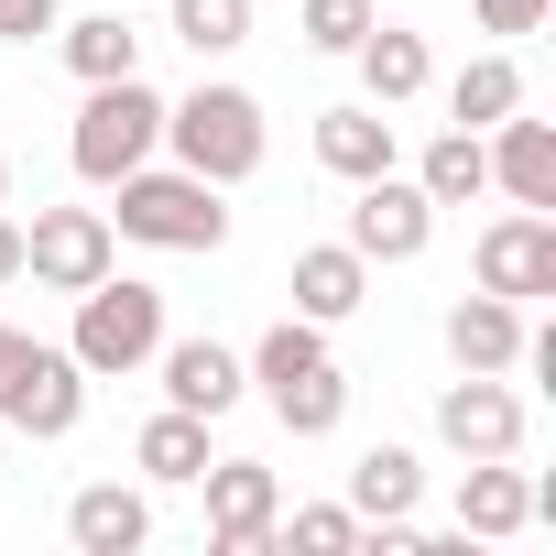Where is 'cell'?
I'll list each match as a JSON object with an SVG mask.
<instances>
[{"instance_id": "1", "label": "cell", "mask_w": 556, "mask_h": 556, "mask_svg": "<svg viewBox=\"0 0 556 556\" xmlns=\"http://www.w3.org/2000/svg\"><path fill=\"white\" fill-rule=\"evenodd\" d=\"M240 371H251V393L273 404V426H285V437H339L350 371H339V350H328L317 317H273V328L240 350Z\"/></svg>"}, {"instance_id": "2", "label": "cell", "mask_w": 556, "mask_h": 556, "mask_svg": "<svg viewBox=\"0 0 556 556\" xmlns=\"http://www.w3.org/2000/svg\"><path fill=\"white\" fill-rule=\"evenodd\" d=\"M164 153H175L186 175H207V186H251V175H262V153H273L262 99H251V88H229V77H207V88L164 99Z\"/></svg>"}, {"instance_id": "3", "label": "cell", "mask_w": 556, "mask_h": 556, "mask_svg": "<svg viewBox=\"0 0 556 556\" xmlns=\"http://www.w3.org/2000/svg\"><path fill=\"white\" fill-rule=\"evenodd\" d=\"M66 350H77V371L88 382H131V371H153V350H164V285H142V273H99V285L77 295V328H66Z\"/></svg>"}, {"instance_id": "4", "label": "cell", "mask_w": 556, "mask_h": 556, "mask_svg": "<svg viewBox=\"0 0 556 556\" xmlns=\"http://www.w3.org/2000/svg\"><path fill=\"white\" fill-rule=\"evenodd\" d=\"M110 197H121L110 229L142 240V251H218V240H229V207H218L229 186H207V175H186V164H131Z\"/></svg>"}, {"instance_id": "5", "label": "cell", "mask_w": 556, "mask_h": 556, "mask_svg": "<svg viewBox=\"0 0 556 556\" xmlns=\"http://www.w3.org/2000/svg\"><path fill=\"white\" fill-rule=\"evenodd\" d=\"M153 153H164V88H142V77H99L88 110H77V131H66L77 186H121V175L153 164Z\"/></svg>"}, {"instance_id": "6", "label": "cell", "mask_w": 556, "mask_h": 556, "mask_svg": "<svg viewBox=\"0 0 556 556\" xmlns=\"http://www.w3.org/2000/svg\"><path fill=\"white\" fill-rule=\"evenodd\" d=\"M110 262H121L110 207H34V229H23V285H45V295H88Z\"/></svg>"}, {"instance_id": "7", "label": "cell", "mask_w": 556, "mask_h": 556, "mask_svg": "<svg viewBox=\"0 0 556 556\" xmlns=\"http://www.w3.org/2000/svg\"><path fill=\"white\" fill-rule=\"evenodd\" d=\"M197 491H207V556H262V545H273L285 480H273L262 458H207V469H197Z\"/></svg>"}, {"instance_id": "8", "label": "cell", "mask_w": 556, "mask_h": 556, "mask_svg": "<svg viewBox=\"0 0 556 556\" xmlns=\"http://www.w3.org/2000/svg\"><path fill=\"white\" fill-rule=\"evenodd\" d=\"M426 240H437V197L404 164L371 175V186H350V251L361 262H426Z\"/></svg>"}, {"instance_id": "9", "label": "cell", "mask_w": 556, "mask_h": 556, "mask_svg": "<svg viewBox=\"0 0 556 556\" xmlns=\"http://www.w3.org/2000/svg\"><path fill=\"white\" fill-rule=\"evenodd\" d=\"M437 437H447V458H523V393H513V371H458L437 393Z\"/></svg>"}, {"instance_id": "10", "label": "cell", "mask_w": 556, "mask_h": 556, "mask_svg": "<svg viewBox=\"0 0 556 556\" xmlns=\"http://www.w3.org/2000/svg\"><path fill=\"white\" fill-rule=\"evenodd\" d=\"M469 273L491 295H513V306H534V295H556V207H502L491 229H480V251H469Z\"/></svg>"}, {"instance_id": "11", "label": "cell", "mask_w": 556, "mask_h": 556, "mask_svg": "<svg viewBox=\"0 0 556 556\" xmlns=\"http://www.w3.org/2000/svg\"><path fill=\"white\" fill-rule=\"evenodd\" d=\"M77 415H88V371H77V350L23 339L12 382H0V426H23V437H77Z\"/></svg>"}, {"instance_id": "12", "label": "cell", "mask_w": 556, "mask_h": 556, "mask_svg": "<svg viewBox=\"0 0 556 556\" xmlns=\"http://www.w3.org/2000/svg\"><path fill=\"white\" fill-rule=\"evenodd\" d=\"M153 371H164V404H186V415H207V426L251 393V371H240V350H229V339H175V328H164Z\"/></svg>"}, {"instance_id": "13", "label": "cell", "mask_w": 556, "mask_h": 556, "mask_svg": "<svg viewBox=\"0 0 556 556\" xmlns=\"http://www.w3.org/2000/svg\"><path fill=\"white\" fill-rule=\"evenodd\" d=\"M317 164H328L339 186H371V175H393V164H404V142H393V110H371V99H339V110H317Z\"/></svg>"}, {"instance_id": "14", "label": "cell", "mask_w": 556, "mask_h": 556, "mask_svg": "<svg viewBox=\"0 0 556 556\" xmlns=\"http://www.w3.org/2000/svg\"><path fill=\"white\" fill-rule=\"evenodd\" d=\"M480 153H491V186H502L513 207H556V121L502 110V121L480 131Z\"/></svg>"}, {"instance_id": "15", "label": "cell", "mask_w": 556, "mask_h": 556, "mask_svg": "<svg viewBox=\"0 0 556 556\" xmlns=\"http://www.w3.org/2000/svg\"><path fill=\"white\" fill-rule=\"evenodd\" d=\"M285 295H295V317L339 328V317H361V306H371V262H361L350 240H306V251H295V273H285Z\"/></svg>"}, {"instance_id": "16", "label": "cell", "mask_w": 556, "mask_h": 556, "mask_svg": "<svg viewBox=\"0 0 556 556\" xmlns=\"http://www.w3.org/2000/svg\"><path fill=\"white\" fill-rule=\"evenodd\" d=\"M523 339H534V328H523V306H513V295H491V285L447 306V361H458V371H523Z\"/></svg>"}, {"instance_id": "17", "label": "cell", "mask_w": 556, "mask_h": 556, "mask_svg": "<svg viewBox=\"0 0 556 556\" xmlns=\"http://www.w3.org/2000/svg\"><path fill=\"white\" fill-rule=\"evenodd\" d=\"M66 545H77V556H142V545H153V502H142L131 480H88V491L66 502Z\"/></svg>"}, {"instance_id": "18", "label": "cell", "mask_w": 556, "mask_h": 556, "mask_svg": "<svg viewBox=\"0 0 556 556\" xmlns=\"http://www.w3.org/2000/svg\"><path fill=\"white\" fill-rule=\"evenodd\" d=\"M350 66H361V99H371V110H404V99L437 88V55H426V34H404V23H371V34L350 45Z\"/></svg>"}, {"instance_id": "19", "label": "cell", "mask_w": 556, "mask_h": 556, "mask_svg": "<svg viewBox=\"0 0 556 556\" xmlns=\"http://www.w3.org/2000/svg\"><path fill=\"white\" fill-rule=\"evenodd\" d=\"M523 523H534V480H523L513 458H469V469H458V534L502 545V534H523Z\"/></svg>"}, {"instance_id": "20", "label": "cell", "mask_w": 556, "mask_h": 556, "mask_svg": "<svg viewBox=\"0 0 556 556\" xmlns=\"http://www.w3.org/2000/svg\"><path fill=\"white\" fill-rule=\"evenodd\" d=\"M55 55H66V77H77V88H99V77H142L131 0H110V12H88V23H55Z\"/></svg>"}, {"instance_id": "21", "label": "cell", "mask_w": 556, "mask_h": 556, "mask_svg": "<svg viewBox=\"0 0 556 556\" xmlns=\"http://www.w3.org/2000/svg\"><path fill=\"white\" fill-rule=\"evenodd\" d=\"M415 502H426V458H415V447H361V469H350V513H361V534L404 523Z\"/></svg>"}, {"instance_id": "22", "label": "cell", "mask_w": 556, "mask_h": 556, "mask_svg": "<svg viewBox=\"0 0 556 556\" xmlns=\"http://www.w3.org/2000/svg\"><path fill=\"white\" fill-rule=\"evenodd\" d=\"M207 458H218V447H207V415H186V404L142 415V437H131V469H142V480H164V491H186Z\"/></svg>"}, {"instance_id": "23", "label": "cell", "mask_w": 556, "mask_h": 556, "mask_svg": "<svg viewBox=\"0 0 556 556\" xmlns=\"http://www.w3.org/2000/svg\"><path fill=\"white\" fill-rule=\"evenodd\" d=\"M415 186L437 197V207H469V197H491V153H480V131H437L426 153H415Z\"/></svg>"}, {"instance_id": "24", "label": "cell", "mask_w": 556, "mask_h": 556, "mask_svg": "<svg viewBox=\"0 0 556 556\" xmlns=\"http://www.w3.org/2000/svg\"><path fill=\"white\" fill-rule=\"evenodd\" d=\"M502 110H523V66H513V55H469V66L447 77V121H458V131H491Z\"/></svg>"}, {"instance_id": "25", "label": "cell", "mask_w": 556, "mask_h": 556, "mask_svg": "<svg viewBox=\"0 0 556 556\" xmlns=\"http://www.w3.org/2000/svg\"><path fill=\"white\" fill-rule=\"evenodd\" d=\"M251 12H262V0H164V34L186 55H240L251 45Z\"/></svg>"}, {"instance_id": "26", "label": "cell", "mask_w": 556, "mask_h": 556, "mask_svg": "<svg viewBox=\"0 0 556 556\" xmlns=\"http://www.w3.org/2000/svg\"><path fill=\"white\" fill-rule=\"evenodd\" d=\"M273 545H285V556H350L361 513L350 502H295V513H273Z\"/></svg>"}, {"instance_id": "27", "label": "cell", "mask_w": 556, "mask_h": 556, "mask_svg": "<svg viewBox=\"0 0 556 556\" xmlns=\"http://www.w3.org/2000/svg\"><path fill=\"white\" fill-rule=\"evenodd\" d=\"M371 23H382L371 0H295V34H306V55H350Z\"/></svg>"}, {"instance_id": "28", "label": "cell", "mask_w": 556, "mask_h": 556, "mask_svg": "<svg viewBox=\"0 0 556 556\" xmlns=\"http://www.w3.org/2000/svg\"><path fill=\"white\" fill-rule=\"evenodd\" d=\"M469 12H480V34H545L556 0H469Z\"/></svg>"}, {"instance_id": "29", "label": "cell", "mask_w": 556, "mask_h": 556, "mask_svg": "<svg viewBox=\"0 0 556 556\" xmlns=\"http://www.w3.org/2000/svg\"><path fill=\"white\" fill-rule=\"evenodd\" d=\"M34 34H55V0H0V45H34Z\"/></svg>"}, {"instance_id": "30", "label": "cell", "mask_w": 556, "mask_h": 556, "mask_svg": "<svg viewBox=\"0 0 556 556\" xmlns=\"http://www.w3.org/2000/svg\"><path fill=\"white\" fill-rule=\"evenodd\" d=\"M0 285H23V218L0 207Z\"/></svg>"}, {"instance_id": "31", "label": "cell", "mask_w": 556, "mask_h": 556, "mask_svg": "<svg viewBox=\"0 0 556 556\" xmlns=\"http://www.w3.org/2000/svg\"><path fill=\"white\" fill-rule=\"evenodd\" d=\"M12 361H23V328H12V317H0V382H12Z\"/></svg>"}, {"instance_id": "32", "label": "cell", "mask_w": 556, "mask_h": 556, "mask_svg": "<svg viewBox=\"0 0 556 556\" xmlns=\"http://www.w3.org/2000/svg\"><path fill=\"white\" fill-rule=\"evenodd\" d=\"M0 207H12V153H0Z\"/></svg>"}]
</instances>
